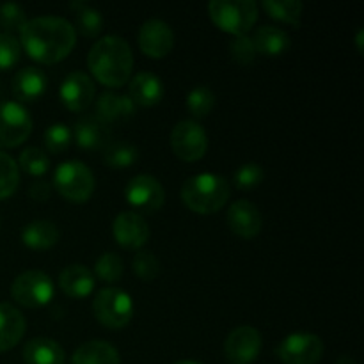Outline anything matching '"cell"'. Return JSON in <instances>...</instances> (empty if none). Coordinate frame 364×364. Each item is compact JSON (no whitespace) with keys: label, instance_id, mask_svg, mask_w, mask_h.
<instances>
[{"label":"cell","instance_id":"1","mask_svg":"<svg viewBox=\"0 0 364 364\" xmlns=\"http://www.w3.org/2000/svg\"><path fill=\"white\" fill-rule=\"evenodd\" d=\"M77 43V31L60 16H36L20 28V45L28 57L41 64H53L70 55Z\"/></svg>","mask_w":364,"mask_h":364},{"label":"cell","instance_id":"2","mask_svg":"<svg viewBox=\"0 0 364 364\" xmlns=\"http://www.w3.org/2000/svg\"><path fill=\"white\" fill-rule=\"evenodd\" d=\"M89 70L109 87H121L128 82L134 68V53L127 39L119 36H103L89 50Z\"/></svg>","mask_w":364,"mask_h":364},{"label":"cell","instance_id":"3","mask_svg":"<svg viewBox=\"0 0 364 364\" xmlns=\"http://www.w3.org/2000/svg\"><path fill=\"white\" fill-rule=\"evenodd\" d=\"M181 199L196 213L208 215L215 213L230 199V181L224 176L212 173H203L191 176L181 185Z\"/></svg>","mask_w":364,"mask_h":364},{"label":"cell","instance_id":"4","mask_svg":"<svg viewBox=\"0 0 364 364\" xmlns=\"http://www.w3.org/2000/svg\"><path fill=\"white\" fill-rule=\"evenodd\" d=\"M208 14L213 23L233 36H245L258 20V4L252 0H212Z\"/></svg>","mask_w":364,"mask_h":364},{"label":"cell","instance_id":"5","mask_svg":"<svg viewBox=\"0 0 364 364\" xmlns=\"http://www.w3.org/2000/svg\"><path fill=\"white\" fill-rule=\"evenodd\" d=\"M53 187L71 203H85L95 192V174L78 160H68L57 166L53 173Z\"/></svg>","mask_w":364,"mask_h":364},{"label":"cell","instance_id":"6","mask_svg":"<svg viewBox=\"0 0 364 364\" xmlns=\"http://www.w3.org/2000/svg\"><path fill=\"white\" fill-rule=\"evenodd\" d=\"M92 313L102 326L123 329L134 316V301L121 288H103L92 301Z\"/></svg>","mask_w":364,"mask_h":364},{"label":"cell","instance_id":"7","mask_svg":"<svg viewBox=\"0 0 364 364\" xmlns=\"http://www.w3.org/2000/svg\"><path fill=\"white\" fill-rule=\"evenodd\" d=\"M11 297L23 308H41L52 301L53 283L43 270H27L13 281Z\"/></svg>","mask_w":364,"mask_h":364},{"label":"cell","instance_id":"8","mask_svg":"<svg viewBox=\"0 0 364 364\" xmlns=\"http://www.w3.org/2000/svg\"><path fill=\"white\" fill-rule=\"evenodd\" d=\"M171 146L178 159L196 162L201 160L208 149V135L198 121L185 119L174 124L171 132Z\"/></svg>","mask_w":364,"mask_h":364},{"label":"cell","instance_id":"9","mask_svg":"<svg viewBox=\"0 0 364 364\" xmlns=\"http://www.w3.org/2000/svg\"><path fill=\"white\" fill-rule=\"evenodd\" d=\"M276 355L283 364H316L323 355V341L311 333L290 334L277 345Z\"/></svg>","mask_w":364,"mask_h":364},{"label":"cell","instance_id":"10","mask_svg":"<svg viewBox=\"0 0 364 364\" xmlns=\"http://www.w3.org/2000/svg\"><path fill=\"white\" fill-rule=\"evenodd\" d=\"M32 132V117L18 102L0 103V148H16Z\"/></svg>","mask_w":364,"mask_h":364},{"label":"cell","instance_id":"11","mask_svg":"<svg viewBox=\"0 0 364 364\" xmlns=\"http://www.w3.org/2000/svg\"><path fill=\"white\" fill-rule=\"evenodd\" d=\"M124 199L137 212L153 213L160 210L166 201L162 183L151 174H137L124 187Z\"/></svg>","mask_w":364,"mask_h":364},{"label":"cell","instance_id":"12","mask_svg":"<svg viewBox=\"0 0 364 364\" xmlns=\"http://www.w3.org/2000/svg\"><path fill=\"white\" fill-rule=\"evenodd\" d=\"M262 352V334L251 326H240L228 334L224 354L231 364H251Z\"/></svg>","mask_w":364,"mask_h":364},{"label":"cell","instance_id":"13","mask_svg":"<svg viewBox=\"0 0 364 364\" xmlns=\"http://www.w3.org/2000/svg\"><path fill=\"white\" fill-rule=\"evenodd\" d=\"M137 41L146 55L153 59H162L173 50L174 32L167 21L160 18H149L139 28Z\"/></svg>","mask_w":364,"mask_h":364},{"label":"cell","instance_id":"14","mask_svg":"<svg viewBox=\"0 0 364 364\" xmlns=\"http://www.w3.org/2000/svg\"><path fill=\"white\" fill-rule=\"evenodd\" d=\"M95 82L84 71H71L59 89L60 102L73 112H82L95 100Z\"/></svg>","mask_w":364,"mask_h":364},{"label":"cell","instance_id":"15","mask_svg":"<svg viewBox=\"0 0 364 364\" xmlns=\"http://www.w3.org/2000/svg\"><path fill=\"white\" fill-rule=\"evenodd\" d=\"M112 233L117 244L124 249H139L148 242L149 226L137 212H121L114 219Z\"/></svg>","mask_w":364,"mask_h":364},{"label":"cell","instance_id":"16","mask_svg":"<svg viewBox=\"0 0 364 364\" xmlns=\"http://www.w3.org/2000/svg\"><path fill=\"white\" fill-rule=\"evenodd\" d=\"M228 226L237 237L255 238L262 231L263 219L258 206L247 199H238L228 210Z\"/></svg>","mask_w":364,"mask_h":364},{"label":"cell","instance_id":"17","mask_svg":"<svg viewBox=\"0 0 364 364\" xmlns=\"http://www.w3.org/2000/svg\"><path fill=\"white\" fill-rule=\"evenodd\" d=\"M46 85H48V78H46L45 71L34 66H27L14 75L11 89H13L14 98L20 102H36L45 95Z\"/></svg>","mask_w":364,"mask_h":364},{"label":"cell","instance_id":"18","mask_svg":"<svg viewBox=\"0 0 364 364\" xmlns=\"http://www.w3.org/2000/svg\"><path fill=\"white\" fill-rule=\"evenodd\" d=\"M25 316L9 302H0V352L16 347L25 334Z\"/></svg>","mask_w":364,"mask_h":364},{"label":"cell","instance_id":"19","mask_svg":"<svg viewBox=\"0 0 364 364\" xmlns=\"http://www.w3.org/2000/svg\"><path fill=\"white\" fill-rule=\"evenodd\" d=\"M130 100L134 105L151 107L162 100L164 84L151 71H141L130 82Z\"/></svg>","mask_w":364,"mask_h":364},{"label":"cell","instance_id":"20","mask_svg":"<svg viewBox=\"0 0 364 364\" xmlns=\"http://www.w3.org/2000/svg\"><path fill=\"white\" fill-rule=\"evenodd\" d=\"M59 287L68 297L84 299L95 290V276L85 265H70L60 272Z\"/></svg>","mask_w":364,"mask_h":364},{"label":"cell","instance_id":"21","mask_svg":"<svg viewBox=\"0 0 364 364\" xmlns=\"http://www.w3.org/2000/svg\"><path fill=\"white\" fill-rule=\"evenodd\" d=\"M73 137L78 148L84 149H105L110 144V130L96 117H84L77 121Z\"/></svg>","mask_w":364,"mask_h":364},{"label":"cell","instance_id":"22","mask_svg":"<svg viewBox=\"0 0 364 364\" xmlns=\"http://www.w3.org/2000/svg\"><path fill=\"white\" fill-rule=\"evenodd\" d=\"M135 105L127 95H117V92H103L96 102V119L103 124L114 123V121L127 119L134 114Z\"/></svg>","mask_w":364,"mask_h":364},{"label":"cell","instance_id":"23","mask_svg":"<svg viewBox=\"0 0 364 364\" xmlns=\"http://www.w3.org/2000/svg\"><path fill=\"white\" fill-rule=\"evenodd\" d=\"M21 355L27 364H64L66 361L63 347L50 338H34L27 341Z\"/></svg>","mask_w":364,"mask_h":364},{"label":"cell","instance_id":"24","mask_svg":"<svg viewBox=\"0 0 364 364\" xmlns=\"http://www.w3.org/2000/svg\"><path fill=\"white\" fill-rule=\"evenodd\" d=\"M71 364H121V358L116 347L103 340H92L73 352Z\"/></svg>","mask_w":364,"mask_h":364},{"label":"cell","instance_id":"25","mask_svg":"<svg viewBox=\"0 0 364 364\" xmlns=\"http://www.w3.org/2000/svg\"><path fill=\"white\" fill-rule=\"evenodd\" d=\"M252 43H255L256 52L265 53V55H281L290 48V36L279 27L274 25H262L256 28L255 36H252Z\"/></svg>","mask_w":364,"mask_h":364},{"label":"cell","instance_id":"26","mask_svg":"<svg viewBox=\"0 0 364 364\" xmlns=\"http://www.w3.org/2000/svg\"><path fill=\"white\" fill-rule=\"evenodd\" d=\"M59 228L50 220H32L21 230V242L31 249H50L59 242Z\"/></svg>","mask_w":364,"mask_h":364},{"label":"cell","instance_id":"27","mask_svg":"<svg viewBox=\"0 0 364 364\" xmlns=\"http://www.w3.org/2000/svg\"><path fill=\"white\" fill-rule=\"evenodd\" d=\"M71 7L75 9V18H77V27H75V31L87 36V38L98 36L102 32L105 20H103V14L96 7H92L87 2H73Z\"/></svg>","mask_w":364,"mask_h":364},{"label":"cell","instance_id":"28","mask_svg":"<svg viewBox=\"0 0 364 364\" xmlns=\"http://www.w3.org/2000/svg\"><path fill=\"white\" fill-rule=\"evenodd\" d=\"M139 159V151L134 144L127 141L110 142L103 153V160L107 166L114 167V169H123V167H130L135 160Z\"/></svg>","mask_w":364,"mask_h":364},{"label":"cell","instance_id":"29","mask_svg":"<svg viewBox=\"0 0 364 364\" xmlns=\"http://www.w3.org/2000/svg\"><path fill=\"white\" fill-rule=\"evenodd\" d=\"M262 7L276 20L301 25L302 7L304 6L299 0H281V2H277V0H263Z\"/></svg>","mask_w":364,"mask_h":364},{"label":"cell","instance_id":"30","mask_svg":"<svg viewBox=\"0 0 364 364\" xmlns=\"http://www.w3.org/2000/svg\"><path fill=\"white\" fill-rule=\"evenodd\" d=\"M18 183H20V167L13 156L0 151V199L13 196Z\"/></svg>","mask_w":364,"mask_h":364},{"label":"cell","instance_id":"31","mask_svg":"<svg viewBox=\"0 0 364 364\" xmlns=\"http://www.w3.org/2000/svg\"><path fill=\"white\" fill-rule=\"evenodd\" d=\"M213 105H215V95L206 85H198L192 89L187 96V109L194 117L201 119L212 112Z\"/></svg>","mask_w":364,"mask_h":364},{"label":"cell","instance_id":"32","mask_svg":"<svg viewBox=\"0 0 364 364\" xmlns=\"http://www.w3.org/2000/svg\"><path fill=\"white\" fill-rule=\"evenodd\" d=\"M124 263L117 252H103L95 263V274L105 283H116L121 279Z\"/></svg>","mask_w":364,"mask_h":364},{"label":"cell","instance_id":"33","mask_svg":"<svg viewBox=\"0 0 364 364\" xmlns=\"http://www.w3.org/2000/svg\"><path fill=\"white\" fill-rule=\"evenodd\" d=\"M18 166L25 171V173L32 174V176H43V174L48 171L50 167V159L41 148H25L20 153V159H18Z\"/></svg>","mask_w":364,"mask_h":364},{"label":"cell","instance_id":"34","mask_svg":"<svg viewBox=\"0 0 364 364\" xmlns=\"http://www.w3.org/2000/svg\"><path fill=\"white\" fill-rule=\"evenodd\" d=\"M265 178V171H263L262 166L255 162L244 164L237 169L235 173L233 181L237 185V188H242V191H251V188H256Z\"/></svg>","mask_w":364,"mask_h":364},{"label":"cell","instance_id":"35","mask_svg":"<svg viewBox=\"0 0 364 364\" xmlns=\"http://www.w3.org/2000/svg\"><path fill=\"white\" fill-rule=\"evenodd\" d=\"M20 39H16L9 32H0V71L13 68L20 60Z\"/></svg>","mask_w":364,"mask_h":364},{"label":"cell","instance_id":"36","mask_svg":"<svg viewBox=\"0 0 364 364\" xmlns=\"http://www.w3.org/2000/svg\"><path fill=\"white\" fill-rule=\"evenodd\" d=\"M27 18H25V9L14 2H4L0 4V27L4 32L20 31L25 25Z\"/></svg>","mask_w":364,"mask_h":364},{"label":"cell","instance_id":"37","mask_svg":"<svg viewBox=\"0 0 364 364\" xmlns=\"http://www.w3.org/2000/svg\"><path fill=\"white\" fill-rule=\"evenodd\" d=\"M132 269L137 277L151 281L160 274V262L153 252H137L134 262H132Z\"/></svg>","mask_w":364,"mask_h":364},{"label":"cell","instance_id":"38","mask_svg":"<svg viewBox=\"0 0 364 364\" xmlns=\"http://www.w3.org/2000/svg\"><path fill=\"white\" fill-rule=\"evenodd\" d=\"M71 142V132L66 124L55 123L46 128L45 132V146L52 153H63L68 149Z\"/></svg>","mask_w":364,"mask_h":364},{"label":"cell","instance_id":"39","mask_svg":"<svg viewBox=\"0 0 364 364\" xmlns=\"http://www.w3.org/2000/svg\"><path fill=\"white\" fill-rule=\"evenodd\" d=\"M230 52H231V57H233L238 64H242V66H247V64L255 63L256 53H258L256 52L251 36L247 34L235 36V39L230 45Z\"/></svg>","mask_w":364,"mask_h":364},{"label":"cell","instance_id":"40","mask_svg":"<svg viewBox=\"0 0 364 364\" xmlns=\"http://www.w3.org/2000/svg\"><path fill=\"white\" fill-rule=\"evenodd\" d=\"M50 192H52V187H50V183H46V181H36V183H32L31 188H28V194H31V198L36 199V201H46Z\"/></svg>","mask_w":364,"mask_h":364},{"label":"cell","instance_id":"41","mask_svg":"<svg viewBox=\"0 0 364 364\" xmlns=\"http://www.w3.org/2000/svg\"><path fill=\"white\" fill-rule=\"evenodd\" d=\"M336 364H358V363H355V359L350 358V355H341V358L336 361Z\"/></svg>","mask_w":364,"mask_h":364},{"label":"cell","instance_id":"42","mask_svg":"<svg viewBox=\"0 0 364 364\" xmlns=\"http://www.w3.org/2000/svg\"><path fill=\"white\" fill-rule=\"evenodd\" d=\"M358 48L363 50V28L358 32Z\"/></svg>","mask_w":364,"mask_h":364},{"label":"cell","instance_id":"43","mask_svg":"<svg viewBox=\"0 0 364 364\" xmlns=\"http://www.w3.org/2000/svg\"><path fill=\"white\" fill-rule=\"evenodd\" d=\"M174 364H203V363H199V361H191V359H185V361H178V363H174Z\"/></svg>","mask_w":364,"mask_h":364}]
</instances>
